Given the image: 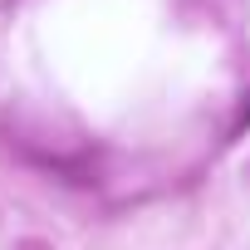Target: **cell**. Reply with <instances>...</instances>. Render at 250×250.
<instances>
[{
    "mask_svg": "<svg viewBox=\"0 0 250 250\" xmlns=\"http://www.w3.org/2000/svg\"><path fill=\"white\" fill-rule=\"evenodd\" d=\"M250 128V98H245V113H240V123H235V133H245Z\"/></svg>",
    "mask_w": 250,
    "mask_h": 250,
    "instance_id": "obj_1",
    "label": "cell"
}]
</instances>
